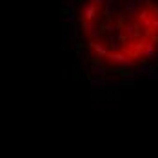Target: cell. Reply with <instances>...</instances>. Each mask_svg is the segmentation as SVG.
I'll list each match as a JSON object with an SVG mask.
<instances>
[{
	"instance_id": "obj_1",
	"label": "cell",
	"mask_w": 158,
	"mask_h": 158,
	"mask_svg": "<svg viewBox=\"0 0 158 158\" xmlns=\"http://www.w3.org/2000/svg\"><path fill=\"white\" fill-rule=\"evenodd\" d=\"M80 46L98 75H135L158 64V0H80Z\"/></svg>"
}]
</instances>
